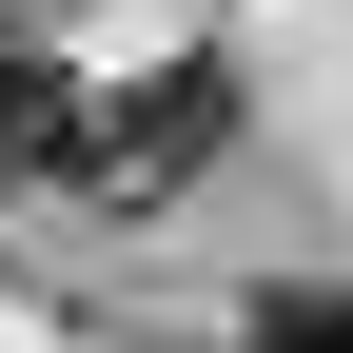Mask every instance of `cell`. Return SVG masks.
Returning <instances> with one entry per match:
<instances>
[{"label": "cell", "instance_id": "obj_1", "mask_svg": "<svg viewBox=\"0 0 353 353\" xmlns=\"http://www.w3.org/2000/svg\"><path fill=\"white\" fill-rule=\"evenodd\" d=\"M216 59H157L138 99H79V138H59V176H99V196H176V176L216 157Z\"/></svg>", "mask_w": 353, "mask_h": 353}, {"label": "cell", "instance_id": "obj_2", "mask_svg": "<svg viewBox=\"0 0 353 353\" xmlns=\"http://www.w3.org/2000/svg\"><path fill=\"white\" fill-rule=\"evenodd\" d=\"M59 138H79V79L39 39H0V176H59Z\"/></svg>", "mask_w": 353, "mask_h": 353}, {"label": "cell", "instance_id": "obj_3", "mask_svg": "<svg viewBox=\"0 0 353 353\" xmlns=\"http://www.w3.org/2000/svg\"><path fill=\"white\" fill-rule=\"evenodd\" d=\"M236 353H353V294L334 275H275V294H255V334Z\"/></svg>", "mask_w": 353, "mask_h": 353}]
</instances>
